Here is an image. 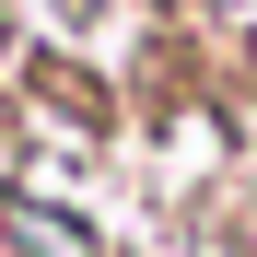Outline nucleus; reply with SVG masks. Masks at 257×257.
Here are the masks:
<instances>
[]
</instances>
